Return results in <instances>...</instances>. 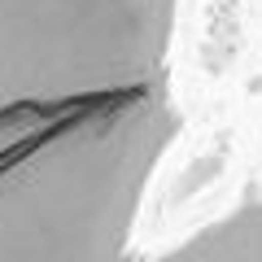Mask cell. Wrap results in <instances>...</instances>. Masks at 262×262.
I'll use <instances>...</instances> for the list:
<instances>
[{
    "mask_svg": "<svg viewBox=\"0 0 262 262\" xmlns=\"http://www.w3.org/2000/svg\"><path fill=\"white\" fill-rule=\"evenodd\" d=\"M179 0H0V262H127L162 158Z\"/></svg>",
    "mask_w": 262,
    "mask_h": 262,
    "instance_id": "6da1fadb",
    "label": "cell"
},
{
    "mask_svg": "<svg viewBox=\"0 0 262 262\" xmlns=\"http://www.w3.org/2000/svg\"><path fill=\"white\" fill-rule=\"evenodd\" d=\"M127 262H262V196H249L153 258Z\"/></svg>",
    "mask_w": 262,
    "mask_h": 262,
    "instance_id": "7a4b0ae2",
    "label": "cell"
}]
</instances>
